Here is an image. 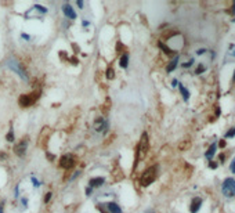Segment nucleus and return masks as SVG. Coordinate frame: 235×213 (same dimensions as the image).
Returning a JSON list of instances; mask_svg holds the SVG:
<instances>
[{"label":"nucleus","instance_id":"obj_13","mask_svg":"<svg viewBox=\"0 0 235 213\" xmlns=\"http://www.w3.org/2000/svg\"><path fill=\"white\" fill-rule=\"evenodd\" d=\"M177 62H179V56H176V57H174V60H173L172 62H170L169 65H167V68H166L167 72H172V71H174V69H176Z\"/></svg>","mask_w":235,"mask_h":213},{"label":"nucleus","instance_id":"obj_1","mask_svg":"<svg viewBox=\"0 0 235 213\" xmlns=\"http://www.w3.org/2000/svg\"><path fill=\"white\" fill-rule=\"evenodd\" d=\"M156 170H158L156 165L148 167L145 172L141 174V186H143V187H148L149 184H152L154 181H155V179H156Z\"/></svg>","mask_w":235,"mask_h":213},{"label":"nucleus","instance_id":"obj_30","mask_svg":"<svg viewBox=\"0 0 235 213\" xmlns=\"http://www.w3.org/2000/svg\"><path fill=\"white\" fill-rule=\"evenodd\" d=\"M234 82H235V72H234Z\"/></svg>","mask_w":235,"mask_h":213},{"label":"nucleus","instance_id":"obj_16","mask_svg":"<svg viewBox=\"0 0 235 213\" xmlns=\"http://www.w3.org/2000/svg\"><path fill=\"white\" fill-rule=\"evenodd\" d=\"M127 62H129V56L127 54H123L120 58V67L122 68H127Z\"/></svg>","mask_w":235,"mask_h":213},{"label":"nucleus","instance_id":"obj_9","mask_svg":"<svg viewBox=\"0 0 235 213\" xmlns=\"http://www.w3.org/2000/svg\"><path fill=\"white\" fill-rule=\"evenodd\" d=\"M8 65H10L11 69H15V71H17V72L20 73V75H21L22 77H24V79H27V75H25V72H24L22 69H20V65H18V64L15 62V61H8Z\"/></svg>","mask_w":235,"mask_h":213},{"label":"nucleus","instance_id":"obj_29","mask_svg":"<svg viewBox=\"0 0 235 213\" xmlns=\"http://www.w3.org/2000/svg\"><path fill=\"white\" fill-rule=\"evenodd\" d=\"M78 6L79 7H83V2H78Z\"/></svg>","mask_w":235,"mask_h":213},{"label":"nucleus","instance_id":"obj_12","mask_svg":"<svg viewBox=\"0 0 235 213\" xmlns=\"http://www.w3.org/2000/svg\"><path fill=\"white\" fill-rule=\"evenodd\" d=\"M25 148H27V143H24V141H21L20 144L15 147V152H17V155H20V156H22V155L25 154Z\"/></svg>","mask_w":235,"mask_h":213},{"label":"nucleus","instance_id":"obj_14","mask_svg":"<svg viewBox=\"0 0 235 213\" xmlns=\"http://www.w3.org/2000/svg\"><path fill=\"white\" fill-rule=\"evenodd\" d=\"M159 47H160V48H162V50H163V51H165V53H166V54H169V56H172V54H174V51H173V50H172V48H169V47H167V46H166V44H165V43H162V42H159Z\"/></svg>","mask_w":235,"mask_h":213},{"label":"nucleus","instance_id":"obj_15","mask_svg":"<svg viewBox=\"0 0 235 213\" xmlns=\"http://www.w3.org/2000/svg\"><path fill=\"white\" fill-rule=\"evenodd\" d=\"M179 87H180V92H181L183 97H184V100H188V98H189V92H188V90H187L183 85H179Z\"/></svg>","mask_w":235,"mask_h":213},{"label":"nucleus","instance_id":"obj_27","mask_svg":"<svg viewBox=\"0 0 235 213\" xmlns=\"http://www.w3.org/2000/svg\"><path fill=\"white\" fill-rule=\"evenodd\" d=\"M91 192H93V188H91V187H89V188L86 190V194H87V195H90Z\"/></svg>","mask_w":235,"mask_h":213},{"label":"nucleus","instance_id":"obj_6","mask_svg":"<svg viewBox=\"0 0 235 213\" xmlns=\"http://www.w3.org/2000/svg\"><path fill=\"white\" fill-rule=\"evenodd\" d=\"M201 206H202V199L201 198H194L192 199V202H191V213H196L201 209Z\"/></svg>","mask_w":235,"mask_h":213},{"label":"nucleus","instance_id":"obj_7","mask_svg":"<svg viewBox=\"0 0 235 213\" xmlns=\"http://www.w3.org/2000/svg\"><path fill=\"white\" fill-rule=\"evenodd\" d=\"M62 10H64V14L66 15L68 18H71V19H75L76 18V14H75V11L72 10V7H71L69 4H64V7H62Z\"/></svg>","mask_w":235,"mask_h":213},{"label":"nucleus","instance_id":"obj_24","mask_svg":"<svg viewBox=\"0 0 235 213\" xmlns=\"http://www.w3.org/2000/svg\"><path fill=\"white\" fill-rule=\"evenodd\" d=\"M50 198H51V192H47V194H46V196H44V202H49V201H50Z\"/></svg>","mask_w":235,"mask_h":213},{"label":"nucleus","instance_id":"obj_21","mask_svg":"<svg viewBox=\"0 0 235 213\" xmlns=\"http://www.w3.org/2000/svg\"><path fill=\"white\" fill-rule=\"evenodd\" d=\"M205 69H206V67H203V65H199V68H198V69H196V73H198V75H199V73H202Z\"/></svg>","mask_w":235,"mask_h":213},{"label":"nucleus","instance_id":"obj_20","mask_svg":"<svg viewBox=\"0 0 235 213\" xmlns=\"http://www.w3.org/2000/svg\"><path fill=\"white\" fill-rule=\"evenodd\" d=\"M6 138H7V141H12V140H14V134H12V131H10V133L6 136Z\"/></svg>","mask_w":235,"mask_h":213},{"label":"nucleus","instance_id":"obj_31","mask_svg":"<svg viewBox=\"0 0 235 213\" xmlns=\"http://www.w3.org/2000/svg\"><path fill=\"white\" fill-rule=\"evenodd\" d=\"M233 56H234V57H235V51H234V53H233Z\"/></svg>","mask_w":235,"mask_h":213},{"label":"nucleus","instance_id":"obj_28","mask_svg":"<svg viewBox=\"0 0 235 213\" xmlns=\"http://www.w3.org/2000/svg\"><path fill=\"white\" fill-rule=\"evenodd\" d=\"M210 167H212V169H216V167H217V163H214V162H210Z\"/></svg>","mask_w":235,"mask_h":213},{"label":"nucleus","instance_id":"obj_23","mask_svg":"<svg viewBox=\"0 0 235 213\" xmlns=\"http://www.w3.org/2000/svg\"><path fill=\"white\" fill-rule=\"evenodd\" d=\"M230 169H231V172L233 173H235V158L233 159V162H231V165H230Z\"/></svg>","mask_w":235,"mask_h":213},{"label":"nucleus","instance_id":"obj_11","mask_svg":"<svg viewBox=\"0 0 235 213\" xmlns=\"http://www.w3.org/2000/svg\"><path fill=\"white\" fill-rule=\"evenodd\" d=\"M107 206H108V209H109V213H122L120 206L116 205V203L109 202V203H107Z\"/></svg>","mask_w":235,"mask_h":213},{"label":"nucleus","instance_id":"obj_5","mask_svg":"<svg viewBox=\"0 0 235 213\" xmlns=\"http://www.w3.org/2000/svg\"><path fill=\"white\" fill-rule=\"evenodd\" d=\"M60 166L64 167V169H72V167L75 166V158H73L71 154L62 155L61 159H60Z\"/></svg>","mask_w":235,"mask_h":213},{"label":"nucleus","instance_id":"obj_26","mask_svg":"<svg viewBox=\"0 0 235 213\" xmlns=\"http://www.w3.org/2000/svg\"><path fill=\"white\" fill-rule=\"evenodd\" d=\"M218 145H220L221 148H224V147H225V141H224V140H220V143H218Z\"/></svg>","mask_w":235,"mask_h":213},{"label":"nucleus","instance_id":"obj_17","mask_svg":"<svg viewBox=\"0 0 235 213\" xmlns=\"http://www.w3.org/2000/svg\"><path fill=\"white\" fill-rule=\"evenodd\" d=\"M104 126H105V122L102 121V119H97V123H95V130L101 131L102 129H104Z\"/></svg>","mask_w":235,"mask_h":213},{"label":"nucleus","instance_id":"obj_22","mask_svg":"<svg viewBox=\"0 0 235 213\" xmlns=\"http://www.w3.org/2000/svg\"><path fill=\"white\" fill-rule=\"evenodd\" d=\"M192 64H194V60H189V61H188V62L183 64V67H184V68H189V67H191V65H192Z\"/></svg>","mask_w":235,"mask_h":213},{"label":"nucleus","instance_id":"obj_8","mask_svg":"<svg viewBox=\"0 0 235 213\" xmlns=\"http://www.w3.org/2000/svg\"><path fill=\"white\" fill-rule=\"evenodd\" d=\"M216 150H217V143H214V144H212L210 147H209V150L206 151V158H208V161H210L212 162V159H213V156H214V154H216Z\"/></svg>","mask_w":235,"mask_h":213},{"label":"nucleus","instance_id":"obj_25","mask_svg":"<svg viewBox=\"0 0 235 213\" xmlns=\"http://www.w3.org/2000/svg\"><path fill=\"white\" fill-rule=\"evenodd\" d=\"M203 53H206V48H201V50H198V56H201V54H203Z\"/></svg>","mask_w":235,"mask_h":213},{"label":"nucleus","instance_id":"obj_19","mask_svg":"<svg viewBox=\"0 0 235 213\" xmlns=\"http://www.w3.org/2000/svg\"><path fill=\"white\" fill-rule=\"evenodd\" d=\"M114 75H115V73H114V69L109 67L108 71H107V77H108V79H114Z\"/></svg>","mask_w":235,"mask_h":213},{"label":"nucleus","instance_id":"obj_2","mask_svg":"<svg viewBox=\"0 0 235 213\" xmlns=\"http://www.w3.org/2000/svg\"><path fill=\"white\" fill-rule=\"evenodd\" d=\"M221 191H223L224 196H227V198H233V196L235 195V180L231 179V177L225 179L223 186H221Z\"/></svg>","mask_w":235,"mask_h":213},{"label":"nucleus","instance_id":"obj_3","mask_svg":"<svg viewBox=\"0 0 235 213\" xmlns=\"http://www.w3.org/2000/svg\"><path fill=\"white\" fill-rule=\"evenodd\" d=\"M147 151H148V136H147V133H144L140 140V144H138V147H137V159H136V163H134V167L137 166L138 161L147 154Z\"/></svg>","mask_w":235,"mask_h":213},{"label":"nucleus","instance_id":"obj_18","mask_svg":"<svg viewBox=\"0 0 235 213\" xmlns=\"http://www.w3.org/2000/svg\"><path fill=\"white\" fill-rule=\"evenodd\" d=\"M233 137H235V127H233L231 130H228L225 133V138H233Z\"/></svg>","mask_w":235,"mask_h":213},{"label":"nucleus","instance_id":"obj_4","mask_svg":"<svg viewBox=\"0 0 235 213\" xmlns=\"http://www.w3.org/2000/svg\"><path fill=\"white\" fill-rule=\"evenodd\" d=\"M39 97V93H31V94H24L20 97V105L21 106H31L32 104H35Z\"/></svg>","mask_w":235,"mask_h":213},{"label":"nucleus","instance_id":"obj_10","mask_svg":"<svg viewBox=\"0 0 235 213\" xmlns=\"http://www.w3.org/2000/svg\"><path fill=\"white\" fill-rule=\"evenodd\" d=\"M104 177H95V179H91L90 180V187L91 188H94V187H100V186H102L104 184Z\"/></svg>","mask_w":235,"mask_h":213}]
</instances>
